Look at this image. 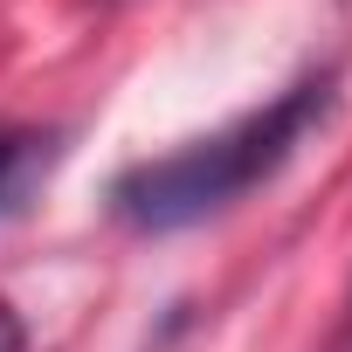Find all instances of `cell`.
Wrapping results in <instances>:
<instances>
[{
  "instance_id": "1",
  "label": "cell",
  "mask_w": 352,
  "mask_h": 352,
  "mask_svg": "<svg viewBox=\"0 0 352 352\" xmlns=\"http://www.w3.org/2000/svg\"><path fill=\"white\" fill-rule=\"evenodd\" d=\"M331 90L324 83H297L290 97H276L270 111L187 145V152H173V159H145L131 166L124 180H118V214L131 228H187L228 201H242L256 180H270V173L304 145V131L324 118Z\"/></svg>"
},
{
  "instance_id": "2",
  "label": "cell",
  "mask_w": 352,
  "mask_h": 352,
  "mask_svg": "<svg viewBox=\"0 0 352 352\" xmlns=\"http://www.w3.org/2000/svg\"><path fill=\"white\" fill-rule=\"evenodd\" d=\"M0 352H21V324H14L8 304H0Z\"/></svg>"
},
{
  "instance_id": "3",
  "label": "cell",
  "mask_w": 352,
  "mask_h": 352,
  "mask_svg": "<svg viewBox=\"0 0 352 352\" xmlns=\"http://www.w3.org/2000/svg\"><path fill=\"white\" fill-rule=\"evenodd\" d=\"M8 166H14V138H0V194H8Z\"/></svg>"
}]
</instances>
